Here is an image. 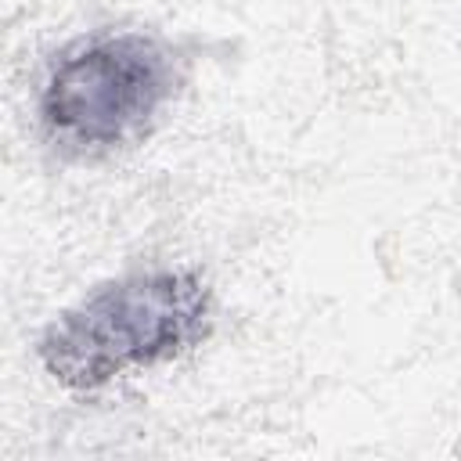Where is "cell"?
<instances>
[{
  "mask_svg": "<svg viewBox=\"0 0 461 461\" xmlns=\"http://www.w3.org/2000/svg\"><path fill=\"white\" fill-rule=\"evenodd\" d=\"M212 299L191 270H140L101 285L65 310L40 339L54 382L94 393L115 378L169 364L209 331Z\"/></svg>",
  "mask_w": 461,
  "mask_h": 461,
  "instance_id": "1",
  "label": "cell"
},
{
  "mask_svg": "<svg viewBox=\"0 0 461 461\" xmlns=\"http://www.w3.org/2000/svg\"><path fill=\"white\" fill-rule=\"evenodd\" d=\"M169 90L173 68L151 36H94L68 47L47 72L40 119L65 151L101 155L137 140Z\"/></svg>",
  "mask_w": 461,
  "mask_h": 461,
  "instance_id": "2",
  "label": "cell"
}]
</instances>
